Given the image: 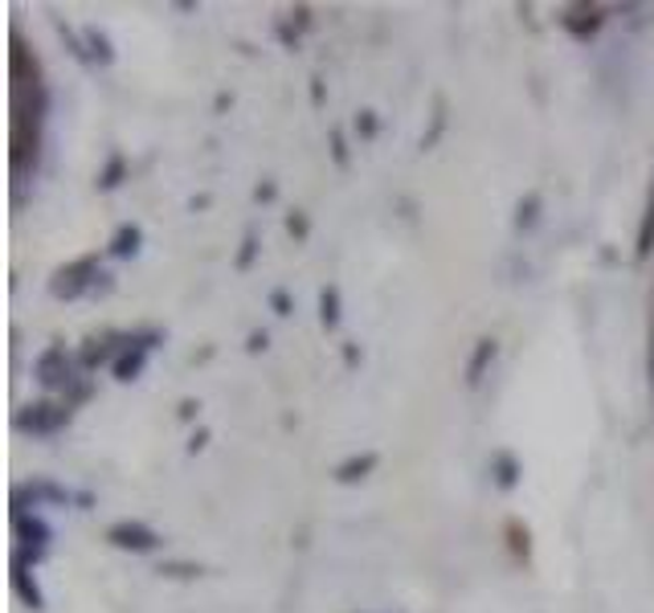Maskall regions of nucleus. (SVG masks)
Returning a JSON list of instances; mask_svg holds the SVG:
<instances>
[{
    "mask_svg": "<svg viewBox=\"0 0 654 613\" xmlns=\"http://www.w3.org/2000/svg\"><path fill=\"white\" fill-rule=\"evenodd\" d=\"M110 540H115L119 548H136V552L156 548V532H148V528H136V523H115V528H110Z\"/></svg>",
    "mask_w": 654,
    "mask_h": 613,
    "instance_id": "nucleus-1",
    "label": "nucleus"
},
{
    "mask_svg": "<svg viewBox=\"0 0 654 613\" xmlns=\"http://www.w3.org/2000/svg\"><path fill=\"white\" fill-rule=\"evenodd\" d=\"M651 384H654V320H651Z\"/></svg>",
    "mask_w": 654,
    "mask_h": 613,
    "instance_id": "nucleus-3",
    "label": "nucleus"
},
{
    "mask_svg": "<svg viewBox=\"0 0 654 613\" xmlns=\"http://www.w3.org/2000/svg\"><path fill=\"white\" fill-rule=\"evenodd\" d=\"M654 250V188L651 200H646V217H642V233H639V258H646Z\"/></svg>",
    "mask_w": 654,
    "mask_h": 613,
    "instance_id": "nucleus-2",
    "label": "nucleus"
}]
</instances>
